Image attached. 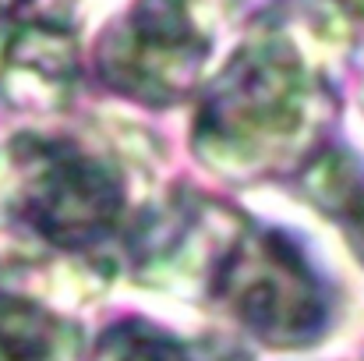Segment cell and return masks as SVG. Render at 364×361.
<instances>
[{
	"label": "cell",
	"instance_id": "cell-1",
	"mask_svg": "<svg viewBox=\"0 0 364 361\" xmlns=\"http://www.w3.org/2000/svg\"><path fill=\"white\" fill-rule=\"evenodd\" d=\"M315 21L255 28L202 100L195 149L223 174H269L294 163L329 114V78L311 53Z\"/></svg>",
	"mask_w": 364,
	"mask_h": 361
},
{
	"label": "cell",
	"instance_id": "cell-2",
	"mask_svg": "<svg viewBox=\"0 0 364 361\" xmlns=\"http://www.w3.org/2000/svg\"><path fill=\"white\" fill-rule=\"evenodd\" d=\"M213 291L269 347H308L329 326V291L304 248L272 227H244L223 244Z\"/></svg>",
	"mask_w": 364,
	"mask_h": 361
},
{
	"label": "cell",
	"instance_id": "cell-3",
	"mask_svg": "<svg viewBox=\"0 0 364 361\" xmlns=\"http://www.w3.org/2000/svg\"><path fill=\"white\" fill-rule=\"evenodd\" d=\"M21 224L64 251H92L124 216L121 170L75 138H18L11 149Z\"/></svg>",
	"mask_w": 364,
	"mask_h": 361
},
{
	"label": "cell",
	"instance_id": "cell-4",
	"mask_svg": "<svg viewBox=\"0 0 364 361\" xmlns=\"http://www.w3.org/2000/svg\"><path fill=\"white\" fill-rule=\"evenodd\" d=\"M213 46V0H131L107 25L96 61L110 89L163 107L195 89Z\"/></svg>",
	"mask_w": 364,
	"mask_h": 361
},
{
	"label": "cell",
	"instance_id": "cell-5",
	"mask_svg": "<svg viewBox=\"0 0 364 361\" xmlns=\"http://www.w3.org/2000/svg\"><path fill=\"white\" fill-rule=\"evenodd\" d=\"M78 333L57 312L0 294V361H75Z\"/></svg>",
	"mask_w": 364,
	"mask_h": 361
},
{
	"label": "cell",
	"instance_id": "cell-6",
	"mask_svg": "<svg viewBox=\"0 0 364 361\" xmlns=\"http://www.w3.org/2000/svg\"><path fill=\"white\" fill-rule=\"evenodd\" d=\"M96 361H198V355L166 330H156L152 323L124 319L100 340Z\"/></svg>",
	"mask_w": 364,
	"mask_h": 361
},
{
	"label": "cell",
	"instance_id": "cell-7",
	"mask_svg": "<svg viewBox=\"0 0 364 361\" xmlns=\"http://www.w3.org/2000/svg\"><path fill=\"white\" fill-rule=\"evenodd\" d=\"M315 195L322 199V206L329 213L340 216L350 248L364 262V177L358 170H350L347 163L329 167V177L322 174V181L315 184Z\"/></svg>",
	"mask_w": 364,
	"mask_h": 361
},
{
	"label": "cell",
	"instance_id": "cell-8",
	"mask_svg": "<svg viewBox=\"0 0 364 361\" xmlns=\"http://www.w3.org/2000/svg\"><path fill=\"white\" fill-rule=\"evenodd\" d=\"M11 14H14L11 0H0V64H4V53H7V43H11V32H7Z\"/></svg>",
	"mask_w": 364,
	"mask_h": 361
}]
</instances>
